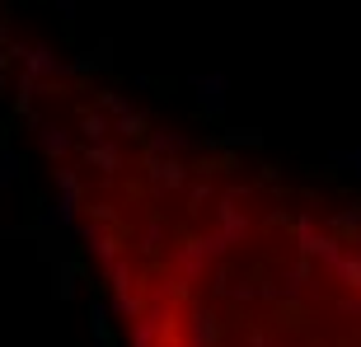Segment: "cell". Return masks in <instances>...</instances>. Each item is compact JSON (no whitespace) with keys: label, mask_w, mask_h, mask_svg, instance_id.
<instances>
[{"label":"cell","mask_w":361,"mask_h":347,"mask_svg":"<svg viewBox=\"0 0 361 347\" xmlns=\"http://www.w3.org/2000/svg\"><path fill=\"white\" fill-rule=\"evenodd\" d=\"M334 164H352V169L361 174V150H357V155H334Z\"/></svg>","instance_id":"cell-1"}]
</instances>
